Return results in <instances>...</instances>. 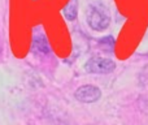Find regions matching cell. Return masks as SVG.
<instances>
[{
    "instance_id": "obj_1",
    "label": "cell",
    "mask_w": 148,
    "mask_h": 125,
    "mask_svg": "<svg viewBox=\"0 0 148 125\" xmlns=\"http://www.w3.org/2000/svg\"><path fill=\"white\" fill-rule=\"evenodd\" d=\"M87 23L95 31H103L108 29L110 23L109 9L103 3H94L87 10Z\"/></svg>"
},
{
    "instance_id": "obj_2",
    "label": "cell",
    "mask_w": 148,
    "mask_h": 125,
    "mask_svg": "<svg viewBox=\"0 0 148 125\" xmlns=\"http://www.w3.org/2000/svg\"><path fill=\"white\" fill-rule=\"evenodd\" d=\"M87 73L91 74H108L116 69V63L110 59H105L101 56L91 57L84 65Z\"/></svg>"
},
{
    "instance_id": "obj_3",
    "label": "cell",
    "mask_w": 148,
    "mask_h": 125,
    "mask_svg": "<svg viewBox=\"0 0 148 125\" xmlns=\"http://www.w3.org/2000/svg\"><path fill=\"white\" fill-rule=\"evenodd\" d=\"M74 95L77 100L82 103H95L101 97V90L94 85H83L79 89H77Z\"/></svg>"
},
{
    "instance_id": "obj_4",
    "label": "cell",
    "mask_w": 148,
    "mask_h": 125,
    "mask_svg": "<svg viewBox=\"0 0 148 125\" xmlns=\"http://www.w3.org/2000/svg\"><path fill=\"white\" fill-rule=\"evenodd\" d=\"M31 48L35 54L38 55H47L49 52V46H48V41L43 34H38V35L34 37L33 39V44H31Z\"/></svg>"
},
{
    "instance_id": "obj_5",
    "label": "cell",
    "mask_w": 148,
    "mask_h": 125,
    "mask_svg": "<svg viewBox=\"0 0 148 125\" xmlns=\"http://www.w3.org/2000/svg\"><path fill=\"white\" fill-rule=\"evenodd\" d=\"M64 16L68 21H74L78 15V0H69L62 9Z\"/></svg>"
},
{
    "instance_id": "obj_6",
    "label": "cell",
    "mask_w": 148,
    "mask_h": 125,
    "mask_svg": "<svg viewBox=\"0 0 148 125\" xmlns=\"http://www.w3.org/2000/svg\"><path fill=\"white\" fill-rule=\"evenodd\" d=\"M0 51H1V47H0Z\"/></svg>"
}]
</instances>
